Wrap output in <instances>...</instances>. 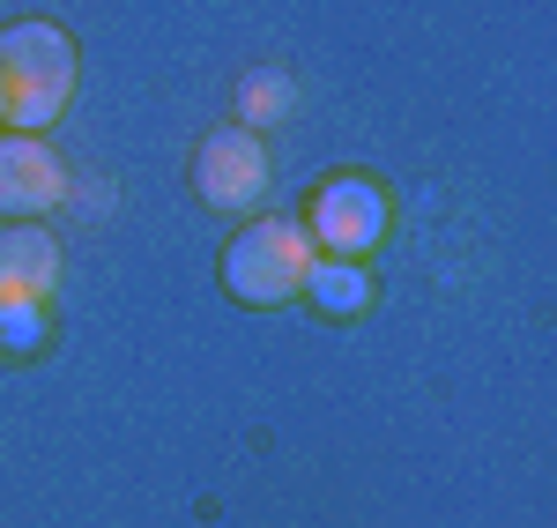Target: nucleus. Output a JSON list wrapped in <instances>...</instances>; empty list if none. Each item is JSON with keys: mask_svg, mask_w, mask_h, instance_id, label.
Returning <instances> with one entry per match:
<instances>
[{"mask_svg": "<svg viewBox=\"0 0 557 528\" xmlns=\"http://www.w3.org/2000/svg\"><path fill=\"white\" fill-rule=\"evenodd\" d=\"M52 291H60V238L45 223H8L0 231V306L52 298Z\"/></svg>", "mask_w": 557, "mask_h": 528, "instance_id": "obj_6", "label": "nucleus"}, {"mask_svg": "<svg viewBox=\"0 0 557 528\" xmlns=\"http://www.w3.org/2000/svg\"><path fill=\"white\" fill-rule=\"evenodd\" d=\"M290 112V75H275V67H260V75H246L238 83V127H275Z\"/></svg>", "mask_w": 557, "mask_h": 528, "instance_id": "obj_9", "label": "nucleus"}, {"mask_svg": "<svg viewBox=\"0 0 557 528\" xmlns=\"http://www.w3.org/2000/svg\"><path fill=\"white\" fill-rule=\"evenodd\" d=\"M268 179H275V164H268V134L238 127V120L215 127V134H201V149H194V186H201L209 209L246 217V209L268 201Z\"/></svg>", "mask_w": 557, "mask_h": 528, "instance_id": "obj_4", "label": "nucleus"}, {"mask_svg": "<svg viewBox=\"0 0 557 528\" xmlns=\"http://www.w3.org/2000/svg\"><path fill=\"white\" fill-rule=\"evenodd\" d=\"M312 268V238L298 217H246L223 246V291L238 306H290Z\"/></svg>", "mask_w": 557, "mask_h": 528, "instance_id": "obj_2", "label": "nucleus"}, {"mask_svg": "<svg viewBox=\"0 0 557 528\" xmlns=\"http://www.w3.org/2000/svg\"><path fill=\"white\" fill-rule=\"evenodd\" d=\"M75 75H83L75 38H67L60 23H45V15H15V23L0 30V127L45 134L67 112Z\"/></svg>", "mask_w": 557, "mask_h": 528, "instance_id": "obj_1", "label": "nucleus"}, {"mask_svg": "<svg viewBox=\"0 0 557 528\" xmlns=\"http://www.w3.org/2000/svg\"><path fill=\"white\" fill-rule=\"evenodd\" d=\"M52 343V298H15L0 306V357H38Z\"/></svg>", "mask_w": 557, "mask_h": 528, "instance_id": "obj_8", "label": "nucleus"}, {"mask_svg": "<svg viewBox=\"0 0 557 528\" xmlns=\"http://www.w3.org/2000/svg\"><path fill=\"white\" fill-rule=\"evenodd\" d=\"M298 298H305V306H320L327 320H357V312L372 306V268H364V261H327V254H312Z\"/></svg>", "mask_w": 557, "mask_h": 528, "instance_id": "obj_7", "label": "nucleus"}, {"mask_svg": "<svg viewBox=\"0 0 557 528\" xmlns=\"http://www.w3.org/2000/svg\"><path fill=\"white\" fill-rule=\"evenodd\" d=\"M67 201V164L45 149V134L0 127V217L8 223H38L45 209Z\"/></svg>", "mask_w": 557, "mask_h": 528, "instance_id": "obj_5", "label": "nucleus"}, {"mask_svg": "<svg viewBox=\"0 0 557 528\" xmlns=\"http://www.w3.org/2000/svg\"><path fill=\"white\" fill-rule=\"evenodd\" d=\"M305 238H312V254H327V261H364V254H380L386 238H394V194H386L372 172H335L320 179L312 194H305Z\"/></svg>", "mask_w": 557, "mask_h": 528, "instance_id": "obj_3", "label": "nucleus"}]
</instances>
